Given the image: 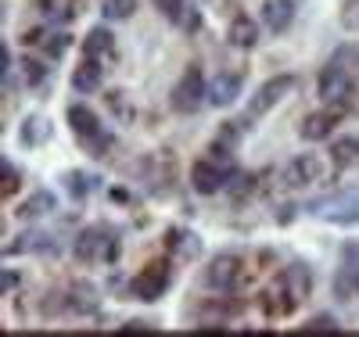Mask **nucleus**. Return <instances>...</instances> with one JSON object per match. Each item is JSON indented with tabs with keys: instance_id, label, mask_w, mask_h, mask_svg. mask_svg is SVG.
<instances>
[{
	"instance_id": "nucleus-1",
	"label": "nucleus",
	"mask_w": 359,
	"mask_h": 337,
	"mask_svg": "<svg viewBox=\"0 0 359 337\" xmlns=\"http://www.w3.org/2000/svg\"><path fill=\"white\" fill-rule=\"evenodd\" d=\"M69 122H72V133L83 140V147L90 151V155H108L111 151V133L101 126V118L90 111L86 104H72L69 108Z\"/></svg>"
},
{
	"instance_id": "nucleus-2",
	"label": "nucleus",
	"mask_w": 359,
	"mask_h": 337,
	"mask_svg": "<svg viewBox=\"0 0 359 337\" xmlns=\"http://www.w3.org/2000/svg\"><path fill=\"white\" fill-rule=\"evenodd\" d=\"M313 216L327 219V223H338V226H359V191H345V194H331V198H320L309 205Z\"/></svg>"
},
{
	"instance_id": "nucleus-3",
	"label": "nucleus",
	"mask_w": 359,
	"mask_h": 337,
	"mask_svg": "<svg viewBox=\"0 0 359 337\" xmlns=\"http://www.w3.org/2000/svg\"><path fill=\"white\" fill-rule=\"evenodd\" d=\"M320 101L331 104V108H341V104L352 101V76L338 57L320 72Z\"/></svg>"
},
{
	"instance_id": "nucleus-4",
	"label": "nucleus",
	"mask_w": 359,
	"mask_h": 337,
	"mask_svg": "<svg viewBox=\"0 0 359 337\" xmlns=\"http://www.w3.org/2000/svg\"><path fill=\"white\" fill-rule=\"evenodd\" d=\"M118 252V237L108 226H94V230H83L76 237V255L83 262H101V259H115Z\"/></svg>"
},
{
	"instance_id": "nucleus-5",
	"label": "nucleus",
	"mask_w": 359,
	"mask_h": 337,
	"mask_svg": "<svg viewBox=\"0 0 359 337\" xmlns=\"http://www.w3.org/2000/svg\"><path fill=\"white\" fill-rule=\"evenodd\" d=\"M205 101H208V83L201 79V72H198V69H187V72H184V79H180V83L172 86V108L191 115V111H198Z\"/></svg>"
},
{
	"instance_id": "nucleus-6",
	"label": "nucleus",
	"mask_w": 359,
	"mask_h": 337,
	"mask_svg": "<svg viewBox=\"0 0 359 337\" xmlns=\"http://www.w3.org/2000/svg\"><path fill=\"white\" fill-rule=\"evenodd\" d=\"M294 86H298L294 76H273L269 83H262V86H259V94L248 101V118H259V115H266L269 108H277Z\"/></svg>"
},
{
	"instance_id": "nucleus-7",
	"label": "nucleus",
	"mask_w": 359,
	"mask_h": 337,
	"mask_svg": "<svg viewBox=\"0 0 359 337\" xmlns=\"http://www.w3.org/2000/svg\"><path fill=\"white\" fill-rule=\"evenodd\" d=\"M165 287H169V269L158 266V262L147 266L144 273H137V277L130 280V294L137 301H158L165 294Z\"/></svg>"
},
{
	"instance_id": "nucleus-8",
	"label": "nucleus",
	"mask_w": 359,
	"mask_h": 337,
	"mask_svg": "<svg viewBox=\"0 0 359 337\" xmlns=\"http://www.w3.org/2000/svg\"><path fill=\"white\" fill-rule=\"evenodd\" d=\"M237 280H241V259L237 255H216L205 269V284L212 291H230L237 287Z\"/></svg>"
},
{
	"instance_id": "nucleus-9",
	"label": "nucleus",
	"mask_w": 359,
	"mask_h": 337,
	"mask_svg": "<svg viewBox=\"0 0 359 337\" xmlns=\"http://www.w3.org/2000/svg\"><path fill=\"white\" fill-rule=\"evenodd\" d=\"M320 179H323V162L316 155H298L284 169V183H287V187H309V183H320Z\"/></svg>"
},
{
	"instance_id": "nucleus-10",
	"label": "nucleus",
	"mask_w": 359,
	"mask_h": 337,
	"mask_svg": "<svg viewBox=\"0 0 359 337\" xmlns=\"http://www.w3.org/2000/svg\"><path fill=\"white\" fill-rule=\"evenodd\" d=\"M241 83L245 76L241 72H223V76H212L208 79V104H216V108H226L237 101V94H241Z\"/></svg>"
},
{
	"instance_id": "nucleus-11",
	"label": "nucleus",
	"mask_w": 359,
	"mask_h": 337,
	"mask_svg": "<svg viewBox=\"0 0 359 337\" xmlns=\"http://www.w3.org/2000/svg\"><path fill=\"white\" fill-rule=\"evenodd\" d=\"M280 284H284V291L291 294V301L298 305V301H306L309 291H313V273H309L306 262H294V266H287V269L280 273Z\"/></svg>"
},
{
	"instance_id": "nucleus-12",
	"label": "nucleus",
	"mask_w": 359,
	"mask_h": 337,
	"mask_svg": "<svg viewBox=\"0 0 359 337\" xmlns=\"http://www.w3.org/2000/svg\"><path fill=\"white\" fill-rule=\"evenodd\" d=\"M294 18V0H266L262 4V25L269 33H284Z\"/></svg>"
},
{
	"instance_id": "nucleus-13",
	"label": "nucleus",
	"mask_w": 359,
	"mask_h": 337,
	"mask_svg": "<svg viewBox=\"0 0 359 337\" xmlns=\"http://www.w3.org/2000/svg\"><path fill=\"white\" fill-rule=\"evenodd\" d=\"M101 79H104V65L97 57H86L83 65L72 72V90L76 94H94V90L101 86Z\"/></svg>"
},
{
	"instance_id": "nucleus-14",
	"label": "nucleus",
	"mask_w": 359,
	"mask_h": 337,
	"mask_svg": "<svg viewBox=\"0 0 359 337\" xmlns=\"http://www.w3.org/2000/svg\"><path fill=\"white\" fill-rule=\"evenodd\" d=\"M334 122H338L334 111H313V115H306L302 126H298V133H302L306 140H323L327 133L334 130Z\"/></svg>"
},
{
	"instance_id": "nucleus-15",
	"label": "nucleus",
	"mask_w": 359,
	"mask_h": 337,
	"mask_svg": "<svg viewBox=\"0 0 359 337\" xmlns=\"http://www.w3.org/2000/svg\"><path fill=\"white\" fill-rule=\"evenodd\" d=\"M230 43L233 47H255L259 43V22H252L248 15H237L230 22Z\"/></svg>"
},
{
	"instance_id": "nucleus-16",
	"label": "nucleus",
	"mask_w": 359,
	"mask_h": 337,
	"mask_svg": "<svg viewBox=\"0 0 359 337\" xmlns=\"http://www.w3.org/2000/svg\"><path fill=\"white\" fill-rule=\"evenodd\" d=\"M83 50H86V57H108L111 50H115V36L108 33V29H94L86 40H83Z\"/></svg>"
},
{
	"instance_id": "nucleus-17",
	"label": "nucleus",
	"mask_w": 359,
	"mask_h": 337,
	"mask_svg": "<svg viewBox=\"0 0 359 337\" xmlns=\"http://www.w3.org/2000/svg\"><path fill=\"white\" fill-rule=\"evenodd\" d=\"M54 205H57V201H54L50 191H36L33 198L18 208V216H22V219H40V216H47V212H54Z\"/></svg>"
},
{
	"instance_id": "nucleus-18",
	"label": "nucleus",
	"mask_w": 359,
	"mask_h": 337,
	"mask_svg": "<svg viewBox=\"0 0 359 337\" xmlns=\"http://www.w3.org/2000/svg\"><path fill=\"white\" fill-rule=\"evenodd\" d=\"M72 312H94L97 309V291L90 284H72V294L65 298Z\"/></svg>"
},
{
	"instance_id": "nucleus-19",
	"label": "nucleus",
	"mask_w": 359,
	"mask_h": 337,
	"mask_svg": "<svg viewBox=\"0 0 359 337\" xmlns=\"http://www.w3.org/2000/svg\"><path fill=\"white\" fill-rule=\"evenodd\" d=\"M36 8L47 22H69L76 15V0H36Z\"/></svg>"
},
{
	"instance_id": "nucleus-20",
	"label": "nucleus",
	"mask_w": 359,
	"mask_h": 337,
	"mask_svg": "<svg viewBox=\"0 0 359 337\" xmlns=\"http://www.w3.org/2000/svg\"><path fill=\"white\" fill-rule=\"evenodd\" d=\"M50 140V122L43 115H29L22 122V144H43Z\"/></svg>"
},
{
	"instance_id": "nucleus-21",
	"label": "nucleus",
	"mask_w": 359,
	"mask_h": 337,
	"mask_svg": "<svg viewBox=\"0 0 359 337\" xmlns=\"http://www.w3.org/2000/svg\"><path fill=\"white\" fill-rule=\"evenodd\" d=\"M8 252L11 255H18V252H54V240H50V233H22V240H15Z\"/></svg>"
},
{
	"instance_id": "nucleus-22",
	"label": "nucleus",
	"mask_w": 359,
	"mask_h": 337,
	"mask_svg": "<svg viewBox=\"0 0 359 337\" xmlns=\"http://www.w3.org/2000/svg\"><path fill=\"white\" fill-rule=\"evenodd\" d=\"M331 158H334V165H352V162H359V140H355V137L338 140V144L331 147Z\"/></svg>"
},
{
	"instance_id": "nucleus-23",
	"label": "nucleus",
	"mask_w": 359,
	"mask_h": 337,
	"mask_svg": "<svg viewBox=\"0 0 359 337\" xmlns=\"http://www.w3.org/2000/svg\"><path fill=\"white\" fill-rule=\"evenodd\" d=\"M65 187H69V194H72V198H86L90 191L97 187V176H86V172H69V176H65Z\"/></svg>"
},
{
	"instance_id": "nucleus-24",
	"label": "nucleus",
	"mask_w": 359,
	"mask_h": 337,
	"mask_svg": "<svg viewBox=\"0 0 359 337\" xmlns=\"http://www.w3.org/2000/svg\"><path fill=\"white\" fill-rule=\"evenodd\" d=\"M172 252L180 255V259H194L198 255V237L194 233H187V230H180V233H172Z\"/></svg>"
},
{
	"instance_id": "nucleus-25",
	"label": "nucleus",
	"mask_w": 359,
	"mask_h": 337,
	"mask_svg": "<svg viewBox=\"0 0 359 337\" xmlns=\"http://www.w3.org/2000/svg\"><path fill=\"white\" fill-rule=\"evenodd\" d=\"M104 18H111V22H118V18H130L133 11H137V0H104Z\"/></svg>"
},
{
	"instance_id": "nucleus-26",
	"label": "nucleus",
	"mask_w": 359,
	"mask_h": 337,
	"mask_svg": "<svg viewBox=\"0 0 359 337\" xmlns=\"http://www.w3.org/2000/svg\"><path fill=\"white\" fill-rule=\"evenodd\" d=\"M226 187H230V194H233V201H237V198H248V194H252L255 179H252L248 172H233V176L226 179Z\"/></svg>"
},
{
	"instance_id": "nucleus-27",
	"label": "nucleus",
	"mask_w": 359,
	"mask_h": 337,
	"mask_svg": "<svg viewBox=\"0 0 359 337\" xmlns=\"http://www.w3.org/2000/svg\"><path fill=\"white\" fill-rule=\"evenodd\" d=\"M15 191H18V169L4 158V162H0V194L8 198V194H15Z\"/></svg>"
},
{
	"instance_id": "nucleus-28",
	"label": "nucleus",
	"mask_w": 359,
	"mask_h": 337,
	"mask_svg": "<svg viewBox=\"0 0 359 337\" xmlns=\"http://www.w3.org/2000/svg\"><path fill=\"white\" fill-rule=\"evenodd\" d=\"M155 8H158L169 22H180V18H184V11H187L184 0H155Z\"/></svg>"
},
{
	"instance_id": "nucleus-29",
	"label": "nucleus",
	"mask_w": 359,
	"mask_h": 337,
	"mask_svg": "<svg viewBox=\"0 0 359 337\" xmlns=\"http://www.w3.org/2000/svg\"><path fill=\"white\" fill-rule=\"evenodd\" d=\"M306 333H316V330H338V319L334 316H313L309 323H302Z\"/></svg>"
},
{
	"instance_id": "nucleus-30",
	"label": "nucleus",
	"mask_w": 359,
	"mask_h": 337,
	"mask_svg": "<svg viewBox=\"0 0 359 337\" xmlns=\"http://www.w3.org/2000/svg\"><path fill=\"white\" fill-rule=\"evenodd\" d=\"M69 50V36L65 33H50V40H47V54L50 57H62Z\"/></svg>"
},
{
	"instance_id": "nucleus-31",
	"label": "nucleus",
	"mask_w": 359,
	"mask_h": 337,
	"mask_svg": "<svg viewBox=\"0 0 359 337\" xmlns=\"http://www.w3.org/2000/svg\"><path fill=\"white\" fill-rule=\"evenodd\" d=\"M18 287V273H11V269H4V273H0V291H15Z\"/></svg>"
},
{
	"instance_id": "nucleus-32",
	"label": "nucleus",
	"mask_w": 359,
	"mask_h": 337,
	"mask_svg": "<svg viewBox=\"0 0 359 337\" xmlns=\"http://www.w3.org/2000/svg\"><path fill=\"white\" fill-rule=\"evenodd\" d=\"M147 330H155L151 323H144V319H133V323H123V333H147Z\"/></svg>"
},
{
	"instance_id": "nucleus-33",
	"label": "nucleus",
	"mask_w": 359,
	"mask_h": 337,
	"mask_svg": "<svg viewBox=\"0 0 359 337\" xmlns=\"http://www.w3.org/2000/svg\"><path fill=\"white\" fill-rule=\"evenodd\" d=\"M0 69H4V79H8V72H11V50H8V43H0Z\"/></svg>"
},
{
	"instance_id": "nucleus-34",
	"label": "nucleus",
	"mask_w": 359,
	"mask_h": 337,
	"mask_svg": "<svg viewBox=\"0 0 359 337\" xmlns=\"http://www.w3.org/2000/svg\"><path fill=\"white\" fill-rule=\"evenodd\" d=\"M355 291H359V269H355Z\"/></svg>"
},
{
	"instance_id": "nucleus-35",
	"label": "nucleus",
	"mask_w": 359,
	"mask_h": 337,
	"mask_svg": "<svg viewBox=\"0 0 359 337\" xmlns=\"http://www.w3.org/2000/svg\"><path fill=\"white\" fill-rule=\"evenodd\" d=\"M355 140H359V137H355Z\"/></svg>"
}]
</instances>
